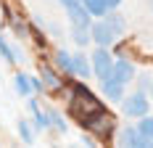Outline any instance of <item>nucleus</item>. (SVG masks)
<instances>
[{
    "label": "nucleus",
    "mask_w": 153,
    "mask_h": 148,
    "mask_svg": "<svg viewBox=\"0 0 153 148\" xmlns=\"http://www.w3.org/2000/svg\"><path fill=\"white\" fill-rule=\"evenodd\" d=\"M122 111L127 117H132V119L145 117L151 111V95L145 90H135L132 95H124L122 98Z\"/></svg>",
    "instance_id": "1"
},
{
    "label": "nucleus",
    "mask_w": 153,
    "mask_h": 148,
    "mask_svg": "<svg viewBox=\"0 0 153 148\" xmlns=\"http://www.w3.org/2000/svg\"><path fill=\"white\" fill-rule=\"evenodd\" d=\"M92 61V74L98 77V79H106V77H111V72H114V56H111V50L108 48H103V45H98L95 48V53L90 56Z\"/></svg>",
    "instance_id": "2"
},
{
    "label": "nucleus",
    "mask_w": 153,
    "mask_h": 148,
    "mask_svg": "<svg viewBox=\"0 0 153 148\" xmlns=\"http://www.w3.org/2000/svg\"><path fill=\"white\" fill-rule=\"evenodd\" d=\"M90 37H92L95 45H103V48H111V45L116 43V34H114V29L106 24V19H92Z\"/></svg>",
    "instance_id": "3"
},
{
    "label": "nucleus",
    "mask_w": 153,
    "mask_h": 148,
    "mask_svg": "<svg viewBox=\"0 0 153 148\" xmlns=\"http://www.w3.org/2000/svg\"><path fill=\"white\" fill-rule=\"evenodd\" d=\"M135 77H137V69H135V64H132L129 58H116L114 61L111 79H116V82H122V85H129Z\"/></svg>",
    "instance_id": "4"
},
{
    "label": "nucleus",
    "mask_w": 153,
    "mask_h": 148,
    "mask_svg": "<svg viewBox=\"0 0 153 148\" xmlns=\"http://www.w3.org/2000/svg\"><path fill=\"white\" fill-rule=\"evenodd\" d=\"M119 146H129V148H148L145 138L140 135L137 124H127L119 130Z\"/></svg>",
    "instance_id": "5"
},
{
    "label": "nucleus",
    "mask_w": 153,
    "mask_h": 148,
    "mask_svg": "<svg viewBox=\"0 0 153 148\" xmlns=\"http://www.w3.org/2000/svg\"><path fill=\"white\" fill-rule=\"evenodd\" d=\"M66 13H69V24H71V27H90L92 24V13L82 5V3L66 8Z\"/></svg>",
    "instance_id": "6"
},
{
    "label": "nucleus",
    "mask_w": 153,
    "mask_h": 148,
    "mask_svg": "<svg viewBox=\"0 0 153 148\" xmlns=\"http://www.w3.org/2000/svg\"><path fill=\"white\" fill-rule=\"evenodd\" d=\"M100 90H103V95H106L108 101L122 103V98H124V85H122V82H116V79L106 77V79H100Z\"/></svg>",
    "instance_id": "7"
},
{
    "label": "nucleus",
    "mask_w": 153,
    "mask_h": 148,
    "mask_svg": "<svg viewBox=\"0 0 153 148\" xmlns=\"http://www.w3.org/2000/svg\"><path fill=\"white\" fill-rule=\"evenodd\" d=\"M114 124H116V122H114V117H108L106 111H100V114L90 122V127L100 135V138H108V135L114 132Z\"/></svg>",
    "instance_id": "8"
},
{
    "label": "nucleus",
    "mask_w": 153,
    "mask_h": 148,
    "mask_svg": "<svg viewBox=\"0 0 153 148\" xmlns=\"http://www.w3.org/2000/svg\"><path fill=\"white\" fill-rule=\"evenodd\" d=\"M27 106H29V111H32V119H34L32 124H34L37 130H48V127H50V119H48V111H42V108H40V103H37V101H34L32 95L27 98Z\"/></svg>",
    "instance_id": "9"
},
{
    "label": "nucleus",
    "mask_w": 153,
    "mask_h": 148,
    "mask_svg": "<svg viewBox=\"0 0 153 148\" xmlns=\"http://www.w3.org/2000/svg\"><path fill=\"white\" fill-rule=\"evenodd\" d=\"M71 58H74V77L79 79H87L92 74V61L85 56V53H71Z\"/></svg>",
    "instance_id": "10"
},
{
    "label": "nucleus",
    "mask_w": 153,
    "mask_h": 148,
    "mask_svg": "<svg viewBox=\"0 0 153 148\" xmlns=\"http://www.w3.org/2000/svg\"><path fill=\"white\" fill-rule=\"evenodd\" d=\"M13 90L21 95V98H29V95H34V85H32V77L24 72H19L13 77Z\"/></svg>",
    "instance_id": "11"
},
{
    "label": "nucleus",
    "mask_w": 153,
    "mask_h": 148,
    "mask_svg": "<svg viewBox=\"0 0 153 148\" xmlns=\"http://www.w3.org/2000/svg\"><path fill=\"white\" fill-rule=\"evenodd\" d=\"M53 58H56V69H58V72H63V74H74V58H71V53H69L66 48H58Z\"/></svg>",
    "instance_id": "12"
},
{
    "label": "nucleus",
    "mask_w": 153,
    "mask_h": 148,
    "mask_svg": "<svg viewBox=\"0 0 153 148\" xmlns=\"http://www.w3.org/2000/svg\"><path fill=\"white\" fill-rule=\"evenodd\" d=\"M103 19H106L108 27L114 29V34H116V37H122L124 32H127V21H124V16H122V13H116V11H108Z\"/></svg>",
    "instance_id": "13"
},
{
    "label": "nucleus",
    "mask_w": 153,
    "mask_h": 148,
    "mask_svg": "<svg viewBox=\"0 0 153 148\" xmlns=\"http://www.w3.org/2000/svg\"><path fill=\"white\" fill-rule=\"evenodd\" d=\"M0 56H3L5 64H21V61H19V50L5 40V34H3V32H0Z\"/></svg>",
    "instance_id": "14"
},
{
    "label": "nucleus",
    "mask_w": 153,
    "mask_h": 148,
    "mask_svg": "<svg viewBox=\"0 0 153 148\" xmlns=\"http://www.w3.org/2000/svg\"><path fill=\"white\" fill-rule=\"evenodd\" d=\"M40 79L45 82V90H58V87H61V79H58V74L53 72L50 66H40Z\"/></svg>",
    "instance_id": "15"
},
{
    "label": "nucleus",
    "mask_w": 153,
    "mask_h": 148,
    "mask_svg": "<svg viewBox=\"0 0 153 148\" xmlns=\"http://www.w3.org/2000/svg\"><path fill=\"white\" fill-rule=\"evenodd\" d=\"M82 5L92 13V19H103V16L108 13V3L106 0H82Z\"/></svg>",
    "instance_id": "16"
},
{
    "label": "nucleus",
    "mask_w": 153,
    "mask_h": 148,
    "mask_svg": "<svg viewBox=\"0 0 153 148\" xmlns=\"http://www.w3.org/2000/svg\"><path fill=\"white\" fill-rule=\"evenodd\" d=\"M137 130H140V135L145 138V143H148V146H153V117H151V114L140 117V122H137Z\"/></svg>",
    "instance_id": "17"
},
{
    "label": "nucleus",
    "mask_w": 153,
    "mask_h": 148,
    "mask_svg": "<svg viewBox=\"0 0 153 148\" xmlns=\"http://www.w3.org/2000/svg\"><path fill=\"white\" fill-rule=\"evenodd\" d=\"M45 111H48V119H50V124H53L58 132H61V135H63V132H69V124H66V119H63L61 111H56L53 106H48Z\"/></svg>",
    "instance_id": "18"
},
{
    "label": "nucleus",
    "mask_w": 153,
    "mask_h": 148,
    "mask_svg": "<svg viewBox=\"0 0 153 148\" xmlns=\"http://www.w3.org/2000/svg\"><path fill=\"white\" fill-rule=\"evenodd\" d=\"M16 130H19V138H21L27 146H32V143H34V130H32V122H29V119H19Z\"/></svg>",
    "instance_id": "19"
},
{
    "label": "nucleus",
    "mask_w": 153,
    "mask_h": 148,
    "mask_svg": "<svg viewBox=\"0 0 153 148\" xmlns=\"http://www.w3.org/2000/svg\"><path fill=\"white\" fill-rule=\"evenodd\" d=\"M71 40H74L79 48L90 45V43H92V37H90V27H71Z\"/></svg>",
    "instance_id": "20"
},
{
    "label": "nucleus",
    "mask_w": 153,
    "mask_h": 148,
    "mask_svg": "<svg viewBox=\"0 0 153 148\" xmlns=\"http://www.w3.org/2000/svg\"><path fill=\"white\" fill-rule=\"evenodd\" d=\"M148 87H151V74H140L137 90H145V93H148Z\"/></svg>",
    "instance_id": "21"
},
{
    "label": "nucleus",
    "mask_w": 153,
    "mask_h": 148,
    "mask_svg": "<svg viewBox=\"0 0 153 148\" xmlns=\"http://www.w3.org/2000/svg\"><path fill=\"white\" fill-rule=\"evenodd\" d=\"M13 29L19 32V34H21V37H27V27H24V24H21V21H16V19H13Z\"/></svg>",
    "instance_id": "22"
},
{
    "label": "nucleus",
    "mask_w": 153,
    "mask_h": 148,
    "mask_svg": "<svg viewBox=\"0 0 153 148\" xmlns=\"http://www.w3.org/2000/svg\"><path fill=\"white\" fill-rule=\"evenodd\" d=\"M106 3H108V11H116L122 5V0H106Z\"/></svg>",
    "instance_id": "23"
},
{
    "label": "nucleus",
    "mask_w": 153,
    "mask_h": 148,
    "mask_svg": "<svg viewBox=\"0 0 153 148\" xmlns=\"http://www.w3.org/2000/svg\"><path fill=\"white\" fill-rule=\"evenodd\" d=\"M63 8H71V5H76V3H82V0H58Z\"/></svg>",
    "instance_id": "24"
},
{
    "label": "nucleus",
    "mask_w": 153,
    "mask_h": 148,
    "mask_svg": "<svg viewBox=\"0 0 153 148\" xmlns=\"http://www.w3.org/2000/svg\"><path fill=\"white\" fill-rule=\"evenodd\" d=\"M148 95H151V103H153V79H151V87H148Z\"/></svg>",
    "instance_id": "25"
},
{
    "label": "nucleus",
    "mask_w": 153,
    "mask_h": 148,
    "mask_svg": "<svg viewBox=\"0 0 153 148\" xmlns=\"http://www.w3.org/2000/svg\"><path fill=\"white\" fill-rule=\"evenodd\" d=\"M151 8H153V0H151Z\"/></svg>",
    "instance_id": "26"
}]
</instances>
